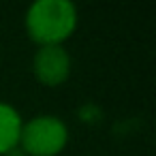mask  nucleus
<instances>
[{"mask_svg": "<svg viewBox=\"0 0 156 156\" xmlns=\"http://www.w3.org/2000/svg\"><path fill=\"white\" fill-rule=\"evenodd\" d=\"M79 11L71 0H37L26 9L24 28L37 47L64 45L77 30Z\"/></svg>", "mask_w": 156, "mask_h": 156, "instance_id": "nucleus-1", "label": "nucleus"}, {"mask_svg": "<svg viewBox=\"0 0 156 156\" xmlns=\"http://www.w3.org/2000/svg\"><path fill=\"white\" fill-rule=\"evenodd\" d=\"M71 139L69 124L54 113H39L24 120L20 150L24 156H60Z\"/></svg>", "mask_w": 156, "mask_h": 156, "instance_id": "nucleus-2", "label": "nucleus"}, {"mask_svg": "<svg viewBox=\"0 0 156 156\" xmlns=\"http://www.w3.org/2000/svg\"><path fill=\"white\" fill-rule=\"evenodd\" d=\"M73 60L64 45L37 47L32 56V75L45 88H58L71 77Z\"/></svg>", "mask_w": 156, "mask_h": 156, "instance_id": "nucleus-3", "label": "nucleus"}, {"mask_svg": "<svg viewBox=\"0 0 156 156\" xmlns=\"http://www.w3.org/2000/svg\"><path fill=\"white\" fill-rule=\"evenodd\" d=\"M24 118L17 107L7 101H0V156H7L20 145Z\"/></svg>", "mask_w": 156, "mask_h": 156, "instance_id": "nucleus-4", "label": "nucleus"}]
</instances>
